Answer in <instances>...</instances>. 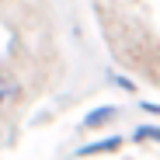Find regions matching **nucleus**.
Returning a JSON list of instances; mask_svg holds the SVG:
<instances>
[{"mask_svg":"<svg viewBox=\"0 0 160 160\" xmlns=\"http://www.w3.org/2000/svg\"><path fill=\"white\" fill-rule=\"evenodd\" d=\"M122 146V136H108V139H94V143H84L77 150V157H98V153H115Z\"/></svg>","mask_w":160,"mask_h":160,"instance_id":"f257e3e1","label":"nucleus"},{"mask_svg":"<svg viewBox=\"0 0 160 160\" xmlns=\"http://www.w3.org/2000/svg\"><path fill=\"white\" fill-rule=\"evenodd\" d=\"M132 143H160V125H136L132 129V136H129Z\"/></svg>","mask_w":160,"mask_h":160,"instance_id":"20e7f679","label":"nucleus"},{"mask_svg":"<svg viewBox=\"0 0 160 160\" xmlns=\"http://www.w3.org/2000/svg\"><path fill=\"white\" fill-rule=\"evenodd\" d=\"M21 98V84L14 77H7V73H0V108H7L11 101H18Z\"/></svg>","mask_w":160,"mask_h":160,"instance_id":"7ed1b4c3","label":"nucleus"},{"mask_svg":"<svg viewBox=\"0 0 160 160\" xmlns=\"http://www.w3.org/2000/svg\"><path fill=\"white\" fill-rule=\"evenodd\" d=\"M112 80H115V87H122V91H129V94L136 91V84H132L129 77H118V73H112Z\"/></svg>","mask_w":160,"mask_h":160,"instance_id":"39448f33","label":"nucleus"},{"mask_svg":"<svg viewBox=\"0 0 160 160\" xmlns=\"http://www.w3.org/2000/svg\"><path fill=\"white\" fill-rule=\"evenodd\" d=\"M139 108H143L146 115H160V104H153V101H143V104H139Z\"/></svg>","mask_w":160,"mask_h":160,"instance_id":"423d86ee","label":"nucleus"},{"mask_svg":"<svg viewBox=\"0 0 160 160\" xmlns=\"http://www.w3.org/2000/svg\"><path fill=\"white\" fill-rule=\"evenodd\" d=\"M115 115H118V108H115V104H101V108L87 112L80 125H84V129H101V125H108V122H112Z\"/></svg>","mask_w":160,"mask_h":160,"instance_id":"f03ea898","label":"nucleus"}]
</instances>
